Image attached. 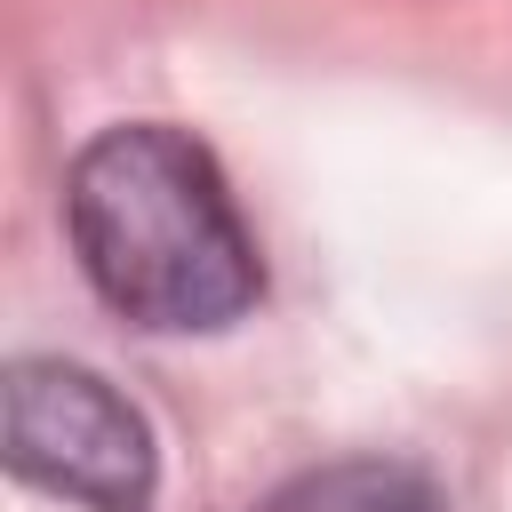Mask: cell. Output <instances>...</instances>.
<instances>
[{
  "label": "cell",
  "instance_id": "6da1fadb",
  "mask_svg": "<svg viewBox=\"0 0 512 512\" xmlns=\"http://www.w3.org/2000/svg\"><path fill=\"white\" fill-rule=\"evenodd\" d=\"M64 232L88 288L152 336L232 328L264 296V264L216 152L168 120H120L80 144L64 176Z\"/></svg>",
  "mask_w": 512,
  "mask_h": 512
},
{
  "label": "cell",
  "instance_id": "7a4b0ae2",
  "mask_svg": "<svg viewBox=\"0 0 512 512\" xmlns=\"http://www.w3.org/2000/svg\"><path fill=\"white\" fill-rule=\"evenodd\" d=\"M8 472L80 512H144L160 488V448L144 408L80 360H16L0 384Z\"/></svg>",
  "mask_w": 512,
  "mask_h": 512
},
{
  "label": "cell",
  "instance_id": "3957f363",
  "mask_svg": "<svg viewBox=\"0 0 512 512\" xmlns=\"http://www.w3.org/2000/svg\"><path fill=\"white\" fill-rule=\"evenodd\" d=\"M264 512H448L440 480L400 456H336L264 496Z\"/></svg>",
  "mask_w": 512,
  "mask_h": 512
}]
</instances>
